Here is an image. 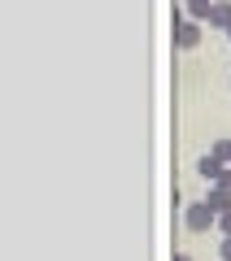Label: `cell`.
<instances>
[{
  "instance_id": "obj_1",
  "label": "cell",
  "mask_w": 231,
  "mask_h": 261,
  "mask_svg": "<svg viewBox=\"0 0 231 261\" xmlns=\"http://www.w3.org/2000/svg\"><path fill=\"white\" fill-rule=\"evenodd\" d=\"M183 222H188V231H192V235H201V231H210V226H218V214L210 209V200H196V205H188Z\"/></svg>"
},
{
  "instance_id": "obj_2",
  "label": "cell",
  "mask_w": 231,
  "mask_h": 261,
  "mask_svg": "<svg viewBox=\"0 0 231 261\" xmlns=\"http://www.w3.org/2000/svg\"><path fill=\"white\" fill-rule=\"evenodd\" d=\"M175 44L179 48H196V44H201V27H196V18L175 22Z\"/></svg>"
},
{
  "instance_id": "obj_3",
  "label": "cell",
  "mask_w": 231,
  "mask_h": 261,
  "mask_svg": "<svg viewBox=\"0 0 231 261\" xmlns=\"http://www.w3.org/2000/svg\"><path fill=\"white\" fill-rule=\"evenodd\" d=\"M222 170H227V161H218L214 152H210V157H201V161H196V174H201L205 183H218V178H222Z\"/></svg>"
},
{
  "instance_id": "obj_4",
  "label": "cell",
  "mask_w": 231,
  "mask_h": 261,
  "mask_svg": "<svg viewBox=\"0 0 231 261\" xmlns=\"http://www.w3.org/2000/svg\"><path fill=\"white\" fill-rule=\"evenodd\" d=\"M205 200H210L214 214H227V209H231V192H227V187H218V183H210V196H205Z\"/></svg>"
},
{
  "instance_id": "obj_5",
  "label": "cell",
  "mask_w": 231,
  "mask_h": 261,
  "mask_svg": "<svg viewBox=\"0 0 231 261\" xmlns=\"http://www.w3.org/2000/svg\"><path fill=\"white\" fill-rule=\"evenodd\" d=\"M210 27L227 31L231 27V0H214V9H210Z\"/></svg>"
},
{
  "instance_id": "obj_6",
  "label": "cell",
  "mask_w": 231,
  "mask_h": 261,
  "mask_svg": "<svg viewBox=\"0 0 231 261\" xmlns=\"http://www.w3.org/2000/svg\"><path fill=\"white\" fill-rule=\"evenodd\" d=\"M210 9H214V0H188V18H210Z\"/></svg>"
},
{
  "instance_id": "obj_7",
  "label": "cell",
  "mask_w": 231,
  "mask_h": 261,
  "mask_svg": "<svg viewBox=\"0 0 231 261\" xmlns=\"http://www.w3.org/2000/svg\"><path fill=\"white\" fill-rule=\"evenodd\" d=\"M214 157H218V161H231V140H214Z\"/></svg>"
},
{
  "instance_id": "obj_8",
  "label": "cell",
  "mask_w": 231,
  "mask_h": 261,
  "mask_svg": "<svg viewBox=\"0 0 231 261\" xmlns=\"http://www.w3.org/2000/svg\"><path fill=\"white\" fill-rule=\"evenodd\" d=\"M218 257H222V261H231V235H222V244H218Z\"/></svg>"
},
{
  "instance_id": "obj_9",
  "label": "cell",
  "mask_w": 231,
  "mask_h": 261,
  "mask_svg": "<svg viewBox=\"0 0 231 261\" xmlns=\"http://www.w3.org/2000/svg\"><path fill=\"white\" fill-rule=\"evenodd\" d=\"M218 231H222V235H231V209H227V214H218Z\"/></svg>"
},
{
  "instance_id": "obj_10",
  "label": "cell",
  "mask_w": 231,
  "mask_h": 261,
  "mask_svg": "<svg viewBox=\"0 0 231 261\" xmlns=\"http://www.w3.org/2000/svg\"><path fill=\"white\" fill-rule=\"evenodd\" d=\"M218 187H227V192H231V170H222V178H218Z\"/></svg>"
},
{
  "instance_id": "obj_11",
  "label": "cell",
  "mask_w": 231,
  "mask_h": 261,
  "mask_svg": "<svg viewBox=\"0 0 231 261\" xmlns=\"http://www.w3.org/2000/svg\"><path fill=\"white\" fill-rule=\"evenodd\" d=\"M175 261H192V257H188V252H175Z\"/></svg>"
},
{
  "instance_id": "obj_12",
  "label": "cell",
  "mask_w": 231,
  "mask_h": 261,
  "mask_svg": "<svg viewBox=\"0 0 231 261\" xmlns=\"http://www.w3.org/2000/svg\"><path fill=\"white\" fill-rule=\"evenodd\" d=\"M227 39H231V27H227Z\"/></svg>"
}]
</instances>
